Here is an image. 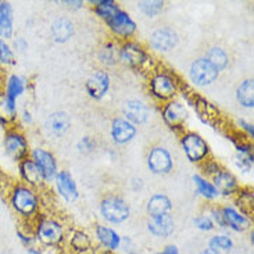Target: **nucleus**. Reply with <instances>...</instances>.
Segmentation results:
<instances>
[{"mask_svg":"<svg viewBox=\"0 0 254 254\" xmlns=\"http://www.w3.org/2000/svg\"><path fill=\"white\" fill-rule=\"evenodd\" d=\"M10 204L20 217L29 220L39 211V197L34 188L28 185H15L10 192Z\"/></svg>","mask_w":254,"mask_h":254,"instance_id":"1","label":"nucleus"},{"mask_svg":"<svg viewBox=\"0 0 254 254\" xmlns=\"http://www.w3.org/2000/svg\"><path fill=\"white\" fill-rule=\"evenodd\" d=\"M34 236L43 246H59L64 241V227L60 221L50 217H43L35 225Z\"/></svg>","mask_w":254,"mask_h":254,"instance_id":"2","label":"nucleus"},{"mask_svg":"<svg viewBox=\"0 0 254 254\" xmlns=\"http://www.w3.org/2000/svg\"><path fill=\"white\" fill-rule=\"evenodd\" d=\"M100 214L110 224H123L129 218L130 207L124 197L118 194H109L100 201Z\"/></svg>","mask_w":254,"mask_h":254,"instance_id":"3","label":"nucleus"},{"mask_svg":"<svg viewBox=\"0 0 254 254\" xmlns=\"http://www.w3.org/2000/svg\"><path fill=\"white\" fill-rule=\"evenodd\" d=\"M150 93L160 102H170L178 93V81L174 74L158 71L150 79Z\"/></svg>","mask_w":254,"mask_h":254,"instance_id":"4","label":"nucleus"},{"mask_svg":"<svg viewBox=\"0 0 254 254\" xmlns=\"http://www.w3.org/2000/svg\"><path fill=\"white\" fill-rule=\"evenodd\" d=\"M181 146L190 163H203L210 154V146L197 132L188 130L181 136Z\"/></svg>","mask_w":254,"mask_h":254,"instance_id":"5","label":"nucleus"},{"mask_svg":"<svg viewBox=\"0 0 254 254\" xmlns=\"http://www.w3.org/2000/svg\"><path fill=\"white\" fill-rule=\"evenodd\" d=\"M3 147L8 157L15 163H20L29 154V143L25 135L17 128H11L4 133Z\"/></svg>","mask_w":254,"mask_h":254,"instance_id":"6","label":"nucleus"},{"mask_svg":"<svg viewBox=\"0 0 254 254\" xmlns=\"http://www.w3.org/2000/svg\"><path fill=\"white\" fill-rule=\"evenodd\" d=\"M189 76H190V81L196 86L204 88V86L213 85L218 79L220 71L215 68L208 60H206L204 57H199L190 64Z\"/></svg>","mask_w":254,"mask_h":254,"instance_id":"7","label":"nucleus"},{"mask_svg":"<svg viewBox=\"0 0 254 254\" xmlns=\"http://www.w3.org/2000/svg\"><path fill=\"white\" fill-rule=\"evenodd\" d=\"M149 60H150L149 53L136 42L127 41L118 49V62H121L130 68H142L149 63Z\"/></svg>","mask_w":254,"mask_h":254,"instance_id":"8","label":"nucleus"},{"mask_svg":"<svg viewBox=\"0 0 254 254\" xmlns=\"http://www.w3.org/2000/svg\"><path fill=\"white\" fill-rule=\"evenodd\" d=\"M147 167L156 175H167L174 170V158L163 146H153L147 154Z\"/></svg>","mask_w":254,"mask_h":254,"instance_id":"9","label":"nucleus"},{"mask_svg":"<svg viewBox=\"0 0 254 254\" xmlns=\"http://www.w3.org/2000/svg\"><path fill=\"white\" fill-rule=\"evenodd\" d=\"M179 42V36L175 29L170 27H163L154 29L150 35L149 45L153 50L158 53H168L172 49L177 48Z\"/></svg>","mask_w":254,"mask_h":254,"instance_id":"10","label":"nucleus"},{"mask_svg":"<svg viewBox=\"0 0 254 254\" xmlns=\"http://www.w3.org/2000/svg\"><path fill=\"white\" fill-rule=\"evenodd\" d=\"M31 158L35 161V164L38 165V168L41 170L43 182H52L55 181L56 175L59 174L57 168V161L56 157L46 149L42 147H35L31 151Z\"/></svg>","mask_w":254,"mask_h":254,"instance_id":"11","label":"nucleus"},{"mask_svg":"<svg viewBox=\"0 0 254 254\" xmlns=\"http://www.w3.org/2000/svg\"><path fill=\"white\" fill-rule=\"evenodd\" d=\"M110 31L120 39L128 41L130 36L136 32V22L130 18V15L123 8H120L117 13L111 17L110 20L106 22Z\"/></svg>","mask_w":254,"mask_h":254,"instance_id":"12","label":"nucleus"},{"mask_svg":"<svg viewBox=\"0 0 254 254\" xmlns=\"http://www.w3.org/2000/svg\"><path fill=\"white\" fill-rule=\"evenodd\" d=\"M110 89V75L103 69H96L85 83L86 93L93 100H102Z\"/></svg>","mask_w":254,"mask_h":254,"instance_id":"13","label":"nucleus"},{"mask_svg":"<svg viewBox=\"0 0 254 254\" xmlns=\"http://www.w3.org/2000/svg\"><path fill=\"white\" fill-rule=\"evenodd\" d=\"M123 114L127 121H129L130 124L136 125H143L149 121L150 118V110L149 107L140 102V100H135V99H130L127 100L123 106Z\"/></svg>","mask_w":254,"mask_h":254,"instance_id":"14","label":"nucleus"},{"mask_svg":"<svg viewBox=\"0 0 254 254\" xmlns=\"http://www.w3.org/2000/svg\"><path fill=\"white\" fill-rule=\"evenodd\" d=\"M221 213H222V218H224L225 228H229V229H232L235 232H245L252 225V220L249 218L248 215L241 213L235 207H221Z\"/></svg>","mask_w":254,"mask_h":254,"instance_id":"15","label":"nucleus"},{"mask_svg":"<svg viewBox=\"0 0 254 254\" xmlns=\"http://www.w3.org/2000/svg\"><path fill=\"white\" fill-rule=\"evenodd\" d=\"M136 127L133 124H130L129 121H127L125 118H116V120H113L110 128V135L114 143H129L130 140H133V137L136 136Z\"/></svg>","mask_w":254,"mask_h":254,"instance_id":"16","label":"nucleus"},{"mask_svg":"<svg viewBox=\"0 0 254 254\" xmlns=\"http://www.w3.org/2000/svg\"><path fill=\"white\" fill-rule=\"evenodd\" d=\"M55 181L57 192L67 203H72V201H75L78 199L79 192H78L75 179L72 178V175L67 170L59 171V174L56 175Z\"/></svg>","mask_w":254,"mask_h":254,"instance_id":"17","label":"nucleus"},{"mask_svg":"<svg viewBox=\"0 0 254 254\" xmlns=\"http://www.w3.org/2000/svg\"><path fill=\"white\" fill-rule=\"evenodd\" d=\"M163 118L165 124L170 125L171 128H181L188 118V111L182 103L177 100H170L163 109Z\"/></svg>","mask_w":254,"mask_h":254,"instance_id":"18","label":"nucleus"},{"mask_svg":"<svg viewBox=\"0 0 254 254\" xmlns=\"http://www.w3.org/2000/svg\"><path fill=\"white\" fill-rule=\"evenodd\" d=\"M211 184L217 189L218 194H222V196L235 194V193H238V190L241 189L236 177H235L232 172L227 171V170H221L218 174H215L213 177V182Z\"/></svg>","mask_w":254,"mask_h":254,"instance_id":"19","label":"nucleus"},{"mask_svg":"<svg viewBox=\"0 0 254 254\" xmlns=\"http://www.w3.org/2000/svg\"><path fill=\"white\" fill-rule=\"evenodd\" d=\"M174 220L170 214H164L160 217H150L147 221V229L151 235L157 238H168L174 232Z\"/></svg>","mask_w":254,"mask_h":254,"instance_id":"20","label":"nucleus"},{"mask_svg":"<svg viewBox=\"0 0 254 254\" xmlns=\"http://www.w3.org/2000/svg\"><path fill=\"white\" fill-rule=\"evenodd\" d=\"M50 35L52 39L56 43H65L68 42L74 35V24L67 17H59L53 21L50 27Z\"/></svg>","mask_w":254,"mask_h":254,"instance_id":"21","label":"nucleus"},{"mask_svg":"<svg viewBox=\"0 0 254 254\" xmlns=\"http://www.w3.org/2000/svg\"><path fill=\"white\" fill-rule=\"evenodd\" d=\"M20 175L22 181L25 182V185L28 186H38L43 182V177H42L41 170L38 168V165L35 164V161L32 158H24L22 161H20Z\"/></svg>","mask_w":254,"mask_h":254,"instance_id":"22","label":"nucleus"},{"mask_svg":"<svg viewBox=\"0 0 254 254\" xmlns=\"http://www.w3.org/2000/svg\"><path fill=\"white\" fill-rule=\"evenodd\" d=\"M95 232H96V238L99 243L106 250L116 252L121 246V236L113 228L104 227V225H97Z\"/></svg>","mask_w":254,"mask_h":254,"instance_id":"23","label":"nucleus"},{"mask_svg":"<svg viewBox=\"0 0 254 254\" xmlns=\"http://www.w3.org/2000/svg\"><path fill=\"white\" fill-rule=\"evenodd\" d=\"M172 210V201L168 196L163 193H156L153 194L147 204H146V211L149 217H160L164 214H170Z\"/></svg>","mask_w":254,"mask_h":254,"instance_id":"24","label":"nucleus"},{"mask_svg":"<svg viewBox=\"0 0 254 254\" xmlns=\"http://www.w3.org/2000/svg\"><path fill=\"white\" fill-rule=\"evenodd\" d=\"M14 34V11L8 1H1L0 7V39L6 41L13 38Z\"/></svg>","mask_w":254,"mask_h":254,"instance_id":"25","label":"nucleus"},{"mask_svg":"<svg viewBox=\"0 0 254 254\" xmlns=\"http://www.w3.org/2000/svg\"><path fill=\"white\" fill-rule=\"evenodd\" d=\"M17 102L0 92V124L10 127L17 121Z\"/></svg>","mask_w":254,"mask_h":254,"instance_id":"26","label":"nucleus"},{"mask_svg":"<svg viewBox=\"0 0 254 254\" xmlns=\"http://www.w3.org/2000/svg\"><path fill=\"white\" fill-rule=\"evenodd\" d=\"M45 127L50 133H53L56 136H62L69 129V117L62 111L53 113L48 117Z\"/></svg>","mask_w":254,"mask_h":254,"instance_id":"27","label":"nucleus"},{"mask_svg":"<svg viewBox=\"0 0 254 254\" xmlns=\"http://www.w3.org/2000/svg\"><path fill=\"white\" fill-rule=\"evenodd\" d=\"M236 100L245 109L254 107V81L252 78L245 79L236 89Z\"/></svg>","mask_w":254,"mask_h":254,"instance_id":"28","label":"nucleus"},{"mask_svg":"<svg viewBox=\"0 0 254 254\" xmlns=\"http://www.w3.org/2000/svg\"><path fill=\"white\" fill-rule=\"evenodd\" d=\"M204 59L211 63L220 72L227 69V67L229 65V55L227 53V50L221 46H213V48L208 49Z\"/></svg>","mask_w":254,"mask_h":254,"instance_id":"29","label":"nucleus"},{"mask_svg":"<svg viewBox=\"0 0 254 254\" xmlns=\"http://www.w3.org/2000/svg\"><path fill=\"white\" fill-rule=\"evenodd\" d=\"M90 3L93 4V11L104 22H107L121 8L114 0H99V1H90Z\"/></svg>","mask_w":254,"mask_h":254,"instance_id":"30","label":"nucleus"},{"mask_svg":"<svg viewBox=\"0 0 254 254\" xmlns=\"http://www.w3.org/2000/svg\"><path fill=\"white\" fill-rule=\"evenodd\" d=\"M25 89H27V81L22 76L17 75V74H13V75L8 76L4 93L10 99H13V100L17 102V99L22 96V93L25 92Z\"/></svg>","mask_w":254,"mask_h":254,"instance_id":"31","label":"nucleus"},{"mask_svg":"<svg viewBox=\"0 0 254 254\" xmlns=\"http://www.w3.org/2000/svg\"><path fill=\"white\" fill-rule=\"evenodd\" d=\"M192 179L194 182V186H196V192L199 193L201 197H204L207 200H214L220 196L213 184L210 181H207L204 177H201L199 174H194Z\"/></svg>","mask_w":254,"mask_h":254,"instance_id":"32","label":"nucleus"},{"mask_svg":"<svg viewBox=\"0 0 254 254\" xmlns=\"http://www.w3.org/2000/svg\"><path fill=\"white\" fill-rule=\"evenodd\" d=\"M69 245L76 253H85L92 249V241H90L89 235L83 231H74L69 238Z\"/></svg>","mask_w":254,"mask_h":254,"instance_id":"33","label":"nucleus"},{"mask_svg":"<svg viewBox=\"0 0 254 254\" xmlns=\"http://www.w3.org/2000/svg\"><path fill=\"white\" fill-rule=\"evenodd\" d=\"M164 1L163 0H142L137 1V8L140 13H143L149 18H154L164 10Z\"/></svg>","mask_w":254,"mask_h":254,"instance_id":"34","label":"nucleus"},{"mask_svg":"<svg viewBox=\"0 0 254 254\" xmlns=\"http://www.w3.org/2000/svg\"><path fill=\"white\" fill-rule=\"evenodd\" d=\"M236 194V206L239 207V211L250 215L253 213V192L250 189H239Z\"/></svg>","mask_w":254,"mask_h":254,"instance_id":"35","label":"nucleus"},{"mask_svg":"<svg viewBox=\"0 0 254 254\" xmlns=\"http://www.w3.org/2000/svg\"><path fill=\"white\" fill-rule=\"evenodd\" d=\"M99 60L104 65H116L118 63V49L113 42H107L99 52Z\"/></svg>","mask_w":254,"mask_h":254,"instance_id":"36","label":"nucleus"},{"mask_svg":"<svg viewBox=\"0 0 254 254\" xmlns=\"http://www.w3.org/2000/svg\"><path fill=\"white\" fill-rule=\"evenodd\" d=\"M208 248L218 252H231L234 249V241L228 235H215L208 242Z\"/></svg>","mask_w":254,"mask_h":254,"instance_id":"37","label":"nucleus"},{"mask_svg":"<svg viewBox=\"0 0 254 254\" xmlns=\"http://www.w3.org/2000/svg\"><path fill=\"white\" fill-rule=\"evenodd\" d=\"M0 64L1 65H15L13 49L3 39H0Z\"/></svg>","mask_w":254,"mask_h":254,"instance_id":"38","label":"nucleus"},{"mask_svg":"<svg viewBox=\"0 0 254 254\" xmlns=\"http://www.w3.org/2000/svg\"><path fill=\"white\" fill-rule=\"evenodd\" d=\"M193 225L197 228L199 231H203V232H210V231L215 229V224L207 215H199V217H196L193 220Z\"/></svg>","mask_w":254,"mask_h":254,"instance_id":"39","label":"nucleus"},{"mask_svg":"<svg viewBox=\"0 0 254 254\" xmlns=\"http://www.w3.org/2000/svg\"><path fill=\"white\" fill-rule=\"evenodd\" d=\"M236 164L245 172H249L253 168V153H238Z\"/></svg>","mask_w":254,"mask_h":254,"instance_id":"40","label":"nucleus"},{"mask_svg":"<svg viewBox=\"0 0 254 254\" xmlns=\"http://www.w3.org/2000/svg\"><path fill=\"white\" fill-rule=\"evenodd\" d=\"M95 147H96V142L92 139L90 136H83L78 144H76V149L79 153H83V154H89L92 151L95 150Z\"/></svg>","mask_w":254,"mask_h":254,"instance_id":"41","label":"nucleus"},{"mask_svg":"<svg viewBox=\"0 0 254 254\" xmlns=\"http://www.w3.org/2000/svg\"><path fill=\"white\" fill-rule=\"evenodd\" d=\"M203 170H204V174H206V175H211V177H214V175L218 174L222 168H221V165L218 164L217 161H214V160H204V161H203Z\"/></svg>","mask_w":254,"mask_h":254,"instance_id":"42","label":"nucleus"},{"mask_svg":"<svg viewBox=\"0 0 254 254\" xmlns=\"http://www.w3.org/2000/svg\"><path fill=\"white\" fill-rule=\"evenodd\" d=\"M17 236L20 242L25 246L27 249L34 248V243L36 242L35 236L32 234H28V232H24V231H17Z\"/></svg>","mask_w":254,"mask_h":254,"instance_id":"43","label":"nucleus"},{"mask_svg":"<svg viewBox=\"0 0 254 254\" xmlns=\"http://www.w3.org/2000/svg\"><path fill=\"white\" fill-rule=\"evenodd\" d=\"M214 224H217L220 228H225V224H224V218H222V213H221V207H213L211 208V217Z\"/></svg>","mask_w":254,"mask_h":254,"instance_id":"44","label":"nucleus"},{"mask_svg":"<svg viewBox=\"0 0 254 254\" xmlns=\"http://www.w3.org/2000/svg\"><path fill=\"white\" fill-rule=\"evenodd\" d=\"M14 50L18 53H25L28 50V42L25 41V38H17L13 43Z\"/></svg>","mask_w":254,"mask_h":254,"instance_id":"45","label":"nucleus"},{"mask_svg":"<svg viewBox=\"0 0 254 254\" xmlns=\"http://www.w3.org/2000/svg\"><path fill=\"white\" fill-rule=\"evenodd\" d=\"M238 125L241 127L242 129L245 130L246 133H248L249 136H250V139L254 136V129H253V124H250V123H248V121H245V120H239L238 121Z\"/></svg>","mask_w":254,"mask_h":254,"instance_id":"46","label":"nucleus"},{"mask_svg":"<svg viewBox=\"0 0 254 254\" xmlns=\"http://www.w3.org/2000/svg\"><path fill=\"white\" fill-rule=\"evenodd\" d=\"M157 254H179V249L175 245H168Z\"/></svg>","mask_w":254,"mask_h":254,"instance_id":"47","label":"nucleus"},{"mask_svg":"<svg viewBox=\"0 0 254 254\" xmlns=\"http://www.w3.org/2000/svg\"><path fill=\"white\" fill-rule=\"evenodd\" d=\"M64 4H67L69 8L76 10V8H81L83 6V1H81V0H76V1H69V0H67V1H64Z\"/></svg>","mask_w":254,"mask_h":254,"instance_id":"48","label":"nucleus"},{"mask_svg":"<svg viewBox=\"0 0 254 254\" xmlns=\"http://www.w3.org/2000/svg\"><path fill=\"white\" fill-rule=\"evenodd\" d=\"M21 118H22V121H24L25 124H31V123H32V114H31L28 110L22 111Z\"/></svg>","mask_w":254,"mask_h":254,"instance_id":"49","label":"nucleus"},{"mask_svg":"<svg viewBox=\"0 0 254 254\" xmlns=\"http://www.w3.org/2000/svg\"><path fill=\"white\" fill-rule=\"evenodd\" d=\"M199 254H221L218 250H214V249L211 248H207L204 249V250H201Z\"/></svg>","mask_w":254,"mask_h":254,"instance_id":"50","label":"nucleus"},{"mask_svg":"<svg viewBox=\"0 0 254 254\" xmlns=\"http://www.w3.org/2000/svg\"><path fill=\"white\" fill-rule=\"evenodd\" d=\"M27 250H28V254H43L39 249H36V248H29L27 249Z\"/></svg>","mask_w":254,"mask_h":254,"instance_id":"51","label":"nucleus"},{"mask_svg":"<svg viewBox=\"0 0 254 254\" xmlns=\"http://www.w3.org/2000/svg\"><path fill=\"white\" fill-rule=\"evenodd\" d=\"M0 211H1V200H0Z\"/></svg>","mask_w":254,"mask_h":254,"instance_id":"52","label":"nucleus"},{"mask_svg":"<svg viewBox=\"0 0 254 254\" xmlns=\"http://www.w3.org/2000/svg\"><path fill=\"white\" fill-rule=\"evenodd\" d=\"M129 254H139V253H129Z\"/></svg>","mask_w":254,"mask_h":254,"instance_id":"53","label":"nucleus"},{"mask_svg":"<svg viewBox=\"0 0 254 254\" xmlns=\"http://www.w3.org/2000/svg\"><path fill=\"white\" fill-rule=\"evenodd\" d=\"M0 7H1V1H0Z\"/></svg>","mask_w":254,"mask_h":254,"instance_id":"54","label":"nucleus"}]
</instances>
